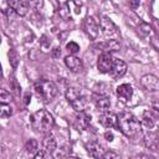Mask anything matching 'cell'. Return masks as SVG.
Here are the masks:
<instances>
[{
    "mask_svg": "<svg viewBox=\"0 0 159 159\" xmlns=\"http://www.w3.org/2000/svg\"><path fill=\"white\" fill-rule=\"evenodd\" d=\"M117 127L128 138H134L142 129L138 118L129 112H122L117 116Z\"/></svg>",
    "mask_w": 159,
    "mask_h": 159,
    "instance_id": "1",
    "label": "cell"
},
{
    "mask_svg": "<svg viewBox=\"0 0 159 159\" xmlns=\"http://www.w3.org/2000/svg\"><path fill=\"white\" fill-rule=\"evenodd\" d=\"M30 122H31L32 129L41 134L50 133L55 125V119H53L52 114L50 112H47L46 109H40V111L35 112L31 116Z\"/></svg>",
    "mask_w": 159,
    "mask_h": 159,
    "instance_id": "2",
    "label": "cell"
},
{
    "mask_svg": "<svg viewBox=\"0 0 159 159\" xmlns=\"http://www.w3.org/2000/svg\"><path fill=\"white\" fill-rule=\"evenodd\" d=\"M35 93L42 102H50L57 94V87L52 81L40 80L35 83Z\"/></svg>",
    "mask_w": 159,
    "mask_h": 159,
    "instance_id": "3",
    "label": "cell"
},
{
    "mask_svg": "<svg viewBox=\"0 0 159 159\" xmlns=\"http://www.w3.org/2000/svg\"><path fill=\"white\" fill-rule=\"evenodd\" d=\"M66 98L76 112H83L87 104V97L82 89L76 87H68L66 89Z\"/></svg>",
    "mask_w": 159,
    "mask_h": 159,
    "instance_id": "4",
    "label": "cell"
},
{
    "mask_svg": "<svg viewBox=\"0 0 159 159\" xmlns=\"http://www.w3.org/2000/svg\"><path fill=\"white\" fill-rule=\"evenodd\" d=\"M114 63V58L109 52H102L97 61V68L101 73H109L112 66Z\"/></svg>",
    "mask_w": 159,
    "mask_h": 159,
    "instance_id": "5",
    "label": "cell"
},
{
    "mask_svg": "<svg viewBox=\"0 0 159 159\" xmlns=\"http://www.w3.org/2000/svg\"><path fill=\"white\" fill-rule=\"evenodd\" d=\"M83 27H84L86 34H87L92 40H96V39L98 37L99 25H98L97 20H96L93 16H87V17H86L84 24H83Z\"/></svg>",
    "mask_w": 159,
    "mask_h": 159,
    "instance_id": "6",
    "label": "cell"
},
{
    "mask_svg": "<svg viewBox=\"0 0 159 159\" xmlns=\"http://www.w3.org/2000/svg\"><path fill=\"white\" fill-rule=\"evenodd\" d=\"M99 29L102 30L103 35L107 37L114 36L117 34V26L114 25V22L107 17V16H101L99 17Z\"/></svg>",
    "mask_w": 159,
    "mask_h": 159,
    "instance_id": "7",
    "label": "cell"
},
{
    "mask_svg": "<svg viewBox=\"0 0 159 159\" xmlns=\"http://www.w3.org/2000/svg\"><path fill=\"white\" fill-rule=\"evenodd\" d=\"M144 143L147 148L152 150H158L159 149V130H155V129L145 130Z\"/></svg>",
    "mask_w": 159,
    "mask_h": 159,
    "instance_id": "8",
    "label": "cell"
},
{
    "mask_svg": "<svg viewBox=\"0 0 159 159\" xmlns=\"http://www.w3.org/2000/svg\"><path fill=\"white\" fill-rule=\"evenodd\" d=\"M127 72V63L122 60H118V58H114V63L109 71V76L113 78V80H117V78H120L125 75Z\"/></svg>",
    "mask_w": 159,
    "mask_h": 159,
    "instance_id": "9",
    "label": "cell"
},
{
    "mask_svg": "<svg viewBox=\"0 0 159 159\" xmlns=\"http://www.w3.org/2000/svg\"><path fill=\"white\" fill-rule=\"evenodd\" d=\"M140 84L147 89V91H150V92H154L157 89H159V80L157 76L154 75H144L142 78H140Z\"/></svg>",
    "mask_w": 159,
    "mask_h": 159,
    "instance_id": "10",
    "label": "cell"
},
{
    "mask_svg": "<svg viewBox=\"0 0 159 159\" xmlns=\"http://www.w3.org/2000/svg\"><path fill=\"white\" fill-rule=\"evenodd\" d=\"M6 2H7V6L14 9V11L20 16H25L29 11L27 0H6Z\"/></svg>",
    "mask_w": 159,
    "mask_h": 159,
    "instance_id": "11",
    "label": "cell"
},
{
    "mask_svg": "<svg viewBox=\"0 0 159 159\" xmlns=\"http://www.w3.org/2000/svg\"><path fill=\"white\" fill-rule=\"evenodd\" d=\"M99 123L101 125H103L104 128H112L114 125H117V116L109 111L102 112L99 114Z\"/></svg>",
    "mask_w": 159,
    "mask_h": 159,
    "instance_id": "12",
    "label": "cell"
},
{
    "mask_svg": "<svg viewBox=\"0 0 159 159\" xmlns=\"http://www.w3.org/2000/svg\"><path fill=\"white\" fill-rule=\"evenodd\" d=\"M65 65L72 71V72H80L83 70V63L81 58L76 57L75 55H68L65 57Z\"/></svg>",
    "mask_w": 159,
    "mask_h": 159,
    "instance_id": "13",
    "label": "cell"
},
{
    "mask_svg": "<svg viewBox=\"0 0 159 159\" xmlns=\"http://www.w3.org/2000/svg\"><path fill=\"white\" fill-rule=\"evenodd\" d=\"M86 150L92 158H102L103 154H104L103 147L98 142H94V140L93 142H88L86 144Z\"/></svg>",
    "mask_w": 159,
    "mask_h": 159,
    "instance_id": "14",
    "label": "cell"
},
{
    "mask_svg": "<svg viewBox=\"0 0 159 159\" xmlns=\"http://www.w3.org/2000/svg\"><path fill=\"white\" fill-rule=\"evenodd\" d=\"M116 92H117L118 98H119L120 101H123V102H127V101L130 99L132 96H133V88H132V86L128 84V83L119 84V86L117 87Z\"/></svg>",
    "mask_w": 159,
    "mask_h": 159,
    "instance_id": "15",
    "label": "cell"
},
{
    "mask_svg": "<svg viewBox=\"0 0 159 159\" xmlns=\"http://www.w3.org/2000/svg\"><path fill=\"white\" fill-rule=\"evenodd\" d=\"M91 124V116L86 114L84 111L83 112H80V114L76 117V120H75V125L78 130H86L88 129Z\"/></svg>",
    "mask_w": 159,
    "mask_h": 159,
    "instance_id": "16",
    "label": "cell"
},
{
    "mask_svg": "<svg viewBox=\"0 0 159 159\" xmlns=\"http://www.w3.org/2000/svg\"><path fill=\"white\" fill-rule=\"evenodd\" d=\"M94 104H96V108L101 113L102 112H106V111H109V108H111V101H109L108 96L96 94L94 96Z\"/></svg>",
    "mask_w": 159,
    "mask_h": 159,
    "instance_id": "17",
    "label": "cell"
},
{
    "mask_svg": "<svg viewBox=\"0 0 159 159\" xmlns=\"http://www.w3.org/2000/svg\"><path fill=\"white\" fill-rule=\"evenodd\" d=\"M98 47L103 51V52H114V51H118L119 47H120V43L114 40V39H111V40H106L104 42H101L98 45Z\"/></svg>",
    "mask_w": 159,
    "mask_h": 159,
    "instance_id": "18",
    "label": "cell"
},
{
    "mask_svg": "<svg viewBox=\"0 0 159 159\" xmlns=\"http://www.w3.org/2000/svg\"><path fill=\"white\" fill-rule=\"evenodd\" d=\"M42 147H43V150H46L48 154H52L57 148V142H56L55 137L47 133L42 140Z\"/></svg>",
    "mask_w": 159,
    "mask_h": 159,
    "instance_id": "19",
    "label": "cell"
},
{
    "mask_svg": "<svg viewBox=\"0 0 159 159\" xmlns=\"http://www.w3.org/2000/svg\"><path fill=\"white\" fill-rule=\"evenodd\" d=\"M140 124H142V128L145 129V130L155 129V119H154V117L149 112H145L143 114V118H142Z\"/></svg>",
    "mask_w": 159,
    "mask_h": 159,
    "instance_id": "20",
    "label": "cell"
},
{
    "mask_svg": "<svg viewBox=\"0 0 159 159\" xmlns=\"http://www.w3.org/2000/svg\"><path fill=\"white\" fill-rule=\"evenodd\" d=\"M93 92L94 94H99V96H108L111 93V84L106 83V82H101L94 84L93 87Z\"/></svg>",
    "mask_w": 159,
    "mask_h": 159,
    "instance_id": "21",
    "label": "cell"
},
{
    "mask_svg": "<svg viewBox=\"0 0 159 159\" xmlns=\"http://www.w3.org/2000/svg\"><path fill=\"white\" fill-rule=\"evenodd\" d=\"M25 150L29 153V154H32V155H35L36 153H37V150H39V143H37V140L36 139H29L26 143H25Z\"/></svg>",
    "mask_w": 159,
    "mask_h": 159,
    "instance_id": "22",
    "label": "cell"
},
{
    "mask_svg": "<svg viewBox=\"0 0 159 159\" xmlns=\"http://www.w3.org/2000/svg\"><path fill=\"white\" fill-rule=\"evenodd\" d=\"M12 107L10 106V103H1L0 106V117L1 118H7L10 116H12Z\"/></svg>",
    "mask_w": 159,
    "mask_h": 159,
    "instance_id": "23",
    "label": "cell"
},
{
    "mask_svg": "<svg viewBox=\"0 0 159 159\" xmlns=\"http://www.w3.org/2000/svg\"><path fill=\"white\" fill-rule=\"evenodd\" d=\"M9 58H10V65H11L14 68H16L17 62H19V57H17V53H16V51H15L14 48L10 50V52H9Z\"/></svg>",
    "mask_w": 159,
    "mask_h": 159,
    "instance_id": "24",
    "label": "cell"
},
{
    "mask_svg": "<svg viewBox=\"0 0 159 159\" xmlns=\"http://www.w3.org/2000/svg\"><path fill=\"white\" fill-rule=\"evenodd\" d=\"M66 48H67V51H68L71 55H75V53H77V52L80 51V46H78L76 42H73V41L68 42V43L66 45Z\"/></svg>",
    "mask_w": 159,
    "mask_h": 159,
    "instance_id": "25",
    "label": "cell"
},
{
    "mask_svg": "<svg viewBox=\"0 0 159 159\" xmlns=\"http://www.w3.org/2000/svg\"><path fill=\"white\" fill-rule=\"evenodd\" d=\"M11 101V94L6 89H1L0 92V102L1 103H10Z\"/></svg>",
    "mask_w": 159,
    "mask_h": 159,
    "instance_id": "26",
    "label": "cell"
},
{
    "mask_svg": "<svg viewBox=\"0 0 159 159\" xmlns=\"http://www.w3.org/2000/svg\"><path fill=\"white\" fill-rule=\"evenodd\" d=\"M102 158H104V159H117V158H119V154L108 150V152H104V154H103Z\"/></svg>",
    "mask_w": 159,
    "mask_h": 159,
    "instance_id": "27",
    "label": "cell"
},
{
    "mask_svg": "<svg viewBox=\"0 0 159 159\" xmlns=\"http://www.w3.org/2000/svg\"><path fill=\"white\" fill-rule=\"evenodd\" d=\"M29 1V5L31 6V7H34V9H40V7H42V0H27Z\"/></svg>",
    "mask_w": 159,
    "mask_h": 159,
    "instance_id": "28",
    "label": "cell"
},
{
    "mask_svg": "<svg viewBox=\"0 0 159 159\" xmlns=\"http://www.w3.org/2000/svg\"><path fill=\"white\" fill-rule=\"evenodd\" d=\"M50 155H51V154H48L46 150L42 149V150H37V153H36L34 157H35V159H42V158H48Z\"/></svg>",
    "mask_w": 159,
    "mask_h": 159,
    "instance_id": "29",
    "label": "cell"
},
{
    "mask_svg": "<svg viewBox=\"0 0 159 159\" xmlns=\"http://www.w3.org/2000/svg\"><path fill=\"white\" fill-rule=\"evenodd\" d=\"M139 2H140V0H130L129 1V5H130L132 9H137L139 6Z\"/></svg>",
    "mask_w": 159,
    "mask_h": 159,
    "instance_id": "30",
    "label": "cell"
},
{
    "mask_svg": "<svg viewBox=\"0 0 159 159\" xmlns=\"http://www.w3.org/2000/svg\"><path fill=\"white\" fill-rule=\"evenodd\" d=\"M152 109H153V112H155V113L159 116V103H158V102L153 103V106H152Z\"/></svg>",
    "mask_w": 159,
    "mask_h": 159,
    "instance_id": "31",
    "label": "cell"
},
{
    "mask_svg": "<svg viewBox=\"0 0 159 159\" xmlns=\"http://www.w3.org/2000/svg\"><path fill=\"white\" fill-rule=\"evenodd\" d=\"M104 138H106L108 142H112V140H113V134H112L111 132H106V133H104Z\"/></svg>",
    "mask_w": 159,
    "mask_h": 159,
    "instance_id": "32",
    "label": "cell"
},
{
    "mask_svg": "<svg viewBox=\"0 0 159 159\" xmlns=\"http://www.w3.org/2000/svg\"><path fill=\"white\" fill-rule=\"evenodd\" d=\"M61 55V51L58 50V48H55V53H53V57H57V56H60Z\"/></svg>",
    "mask_w": 159,
    "mask_h": 159,
    "instance_id": "33",
    "label": "cell"
}]
</instances>
